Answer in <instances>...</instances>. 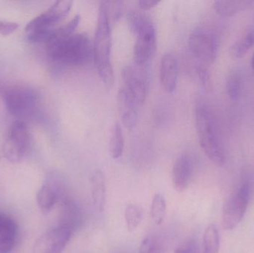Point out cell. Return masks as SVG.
<instances>
[{"mask_svg": "<svg viewBox=\"0 0 254 253\" xmlns=\"http://www.w3.org/2000/svg\"><path fill=\"white\" fill-rule=\"evenodd\" d=\"M159 2V1H155V0H143V1H139L137 4L142 10H149L158 5Z\"/></svg>", "mask_w": 254, "mask_h": 253, "instance_id": "28", "label": "cell"}, {"mask_svg": "<svg viewBox=\"0 0 254 253\" xmlns=\"http://www.w3.org/2000/svg\"><path fill=\"white\" fill-rule=\"evenodd\" d=\"M250 187L247 183L234 191L224 203L222 227L225 230H233L241 222L249 206Z\"/></svg>", "mask_w": 254, "mask_h": 253, "instance_id": "8", "label": "cell"}, {"mask_svg": "<svg viewBox=\"0 0 254 253\" xmlns=\"http://www.w3.org/2000/svg\"><path fill=\"white\" fill-rule=\"evenodd\" d=\"M143 208L135 203H128L125 210V222L127 228L130 233L134 232L138 227L143 220Z\"/></svg>", "mask_w": 254, "mask_h": 253, "instance_id": "22", "label": "cell"}, {"mask_svg": "<svg viewBox=\"0 0 254 253\" xmlns=\"http://www.w3.org/2000/svg\"><path fill=\"white\" fill-rule=\"evenodd\" d=\"M3 100L10 115L23 118L34 112L38 103L39 95L30 88L16 87L8 89L4 94Z\"/></svg>", "mask_w": 254, "mask_h": 253, "instance_id": "7", "label": "cell"}, {"mask_svg": "<svg viewBox=\"0 0 254 253\" xmlns=\"http://www.w3.org/2000/svg\"><path fill=\"white\" fill-rule=\"evenodd\" d=\"M159 71L161 86L167 93H173L177 86L179 74V64L176 56L171 53H165L161 58Z\"/></svg>", "mask_w": 254, "mask_h": 253, "instance_id": "14", "label": "cell"}, {"mask_svg": "<svg viewBox=\"0 0 254 253\" xmlns=\"http://www.w3.org/2000/svg\"><path fill=\"white\" fill-rule=\"evenodd\" d=\"M111 51L112 23L105 6L101 2L92 43V58L101 80L110 89L113 87L115 82Z\"/></svg>", "mask_w": 254, "mask_h": 253, "instance_id": "1", "label": "cell"}, {"mask_svg": "<svg viewBox=\"0 0 254 253\" xmlns=\"http://www.w3.org/2000/svg\"><path fill=\"white\" fill-rule=\"evenodd\" d=\"M19 27V24L17 22L0 19V35L6 37V36L13 34Z\"/></svg>", "mask_w": 254, "mask_h": 253, "instance_id": "26", "label": "cell"}, {"mask_svg": "<svg viewBox=\"0 0 254 253\" xmlns=\"http://www.w3.org/2000/svg\"><path fill=\"white\" fill-rule=\"evenodd\" d=\"M18 227L12 218L0 214V253H8L17 242Z\"/></svg>", "mask_w": 254, "mask_h": 253, "instance_id": "16", "label": "cell"}, {"mask_svg": "<svg viewBox=\"0 0 254 253\" xmlns=\"http://www.w3.org/2000/svg\"><path fill=\"white\" fill-rule=\"evenodd\" d=\"M117 101L122 123L127 129H134L137 124L139 107L141 105L122 87L118 94Z\"/></svg>", "mask_w": 254, "mask_h": 253, "instance_id": "13", "label": "cell"}, {"mask_svg": "<svg viewBox=\"0 0 254 253\" xmlns=\"http://www.w3.org/2000/svg\"><path fill=\"white\" fill-rule=\"evenodd\" d=\"M82 222L83 212L78 203L68 197L61 201L58 226L68 229L73 233L74 230L79 228Z\"/></svg>", "mask_w": 254, "mask_h": 253, "instance_id": "15", "label": "cell"}, {"mask_svg": "<svg viewBox=\"0 0 254 253\" xmlns=\"http://www.w3.org/2000/svg\"><path fill=\"white\" fill-rule=\"evenodd\" d=\"M220 248V236L215 224H210L206 228L203 236L201 253H219Z\"/></svg>", "mask_w": 254, "mask_h": 253, "instance_id": "20", "label": "cell"}, {"mask_svg": "<svg viewBox=\"0 0 254 253\" xmlns=\"http://www.w3.org/2000/svg\"><path fill=\"white\" fill-rule=\"evenodd\" d=\"M167 203L161 194H155L151 205V217L155 224H161L165 218Z\"/></svg>", "mask_w": 254, "mask_h": 253, "instance_id": "24", "label": "cell"}, {"mask_svg": "<svg viewBox=\"0 0 254 253\" xmlns=\"http://www.w3.org/2000/svg\"><path fill=\"white\" fill-rule=\"evenodd\" d=\"M254 45V29H250L244 37L236 42L231 49L230 53L234 59H241L247 54Z\"/></svg>", "mask_w": 254, "mask_h": 253, "instance_id": "21", "label": "cell"}, {"mask_svg": "<svg viewBox=\"0 0 254 253\" xmlns=\"http://www.w3.org/2000/svg\"><path fill=\"white\" fill-rule=\"evenodd\" d=\"M253 3L249 0H218L213 2V7L220 16L231 17L249 8Z\"/></svg>", "mask_w": 254, "mask_h": 253, "instance_id": "18", "label": "cell"}, {"mask_svg": "<svg viewBox=\"0 0 254 253\" xmlns=\"http://www.w3.org/2000/svg\"><path fill=\"white\" fill-rule=\"evenodd\" d=\"M72 1H57L39 16L30 21L25 27V33L29 41L46 43L56 29V25L65 19L71 10Z\"/></svg>", "mask_w": 254, "mask_h": 253, "instance_id": "5", "label": "cell"}, {"mask_svg": "<svg viewBox=\"0 0 254 253\" xmlns=\"http://www.w3.org/2000/svg\"><path fill=\"white\" fill-rule=\"evenodd\" d=\"M243 73L240 69L234 70L228 76L226 82V91L230 99L236 101L240 98L243 88Z\"/></svg>", "mask_w": 254, "mask_h": 253, "instance_id": "23", "label": "cell"}, {"mask_svg": "<svg viewBox=\"0 0 254 253\" xmlns=\"http://www.w3.org/2000/svg\"><path fill=\"white\" fill-rule=\"evenodd\" d=\"M193 172V161L188 154L176 159L172 171V182L176 191L182 193L189 187Z\"/></svg>", "mask_w": 254, "mask_h": 253, "instance_id": "12", "label": "cell"}, {"mask_svg": "<svg viewBox=\"0 0 254 253\" xmlns=\"http://www.w3.org/2000/svg\"><path fill=\"white\" fill-rule=\"evenodd\" d=\"M252 69H253V71H254V53L252 58Z\"/></svg>", "mask_w": 254, "mask_h": 253, "instance_id": "29", "label": "cell"}, {"mask_svg": "<svg viewBox=\"0 0 254 253\" xmlns=\"http://www.w3.org/2000/svg\"><path fill=\"white\" fill-rule=\"evenodd\" d=\"M139 253H163L162 244L155 236H148L140 244Z\"/></svg>", "mask_w": 254, "mask_h": 253, "instance_id": "25", "label": "cell"}, {"mask_svg": "<svg viewBox=\"0 0 254 253\" xmlns=\"http://www.w3.org/2000/svg\"><path fill=\"white\" fill-rule=\"evenodd\" d=\"M91 192L94 206L96 210L103 212L105 208L107 188L104 173L101 170H95L90 177Z\"/></svg>", "mask_w": 254, "mask_h": 253, "instance_id": "17", "label": "cell"}, {"mask_svg": "<svg viewBox=\"0 0 254 253\" xmlns=\"http://www.w3.org/2000/svg\"><path fill=\"white\" fill-rule=\"evenodd\" d=\"M31 135L28 126L22 120L12 123L3 145V154L10 163H19L28 152Z\"/></svg>", "mask_w": 254, "mask_h": 253, "instance_id": "6", "label": "cell"}, {"mask_svg": "<svg viewBox=\"0 0 254 253\" xmlns=\"http://www.w3.org/2000/svg\"><path fill=\"white\" fill-rule=\"evenodd\" d=\"M175 253H201V251L196 242L189 241L180 245Z\"/></svg>", "mask_w": 254, "mask_h": 253, "instance_id": "27", "label": "cell"}, {"mask_svg": "<svg viewBox=\"0 0 254 253\" xmlns=\"http://www.w3.org/2000/svg\"><path fill=\"white\" fill-rule=\"evenodd\" d=\"M46 47L49 58L61 65L79 66L87 63L92 57V42L86 34L82 33L49 40Z\"/></svg>", "mask_w": 254, "mask_h": 253, "instance_id": "2", "label": "cell"}, {"mask_svg": "<svg viewBox=\"0 0 254 253\" xmlns=\"http://www.w3.org/2000/svg\"><path fill=\"white\" fill-rule=\"evenodd\" d=\"M130 31L136 37L133 59L137 66L144 67L155 56L157 49L156 32L149 16L138 10H132L127 14Z\"/></svg>", "mask_w": 254, "mask_h": 253, "instance_id": "3", "label": "cell"}, {"mask_svg": "<svg viewBox=\"0 0 254 253\" xmlns=\"http://www.w3.org/2000/svg\"><path fill=\"white\" fill-rule=\"evenodd\" d=\"M143 67L127 66L122 72V88L131 95L140 105L144 103L149 92V80Z\"/></svg>", "mask_w": 254, "mask_h": 253, "instance_id": "10", "label": "cell"}, {"mask_svg": "<svg viewBox=\"0 0 254 253\" xmlns=\"http://www.w3.org/2000/svg\"><path fill=\"white\" fill-rule=\"evenodd\" d=\"M195 127L201 150L215 164L223 166L225 157L219 139L216 120L210 107L199 103L195 108Z\"/></svg>", "mask_w": 254, "mask_h": 253, "instance_id": "4", "label": "cell"}, {"mask_svg": "<svg viewBox=\"0 0 254 253\" xmlns=\"http://www.w3.org/2000/svg\"><path fill=\"white\" fill-rule=\"evenodd\" d=\"M188 46L194 57L203 63L211 64L217 56L219 39L210 30L197 28L190 35Z\"/></svg>", "mask_w": 254, "mask_h": 253, "instance_id": "9", "label": "cell"}, {"mask_svg": "<svg viewBox=\"0 0 254 253\" xmlns=\"http://www.w3.org/2000/svg\"><path fill=\"white\" fill-rule=\"evenodd\" d=\"M125 150V138L123 131L119 123L113 125L110 132L109 152L112 158L119 159L122 157Z\"/></svg>", "mask_w": 254, "mask_h": 253, "instance_id": "19", "label": "cell"}, {"mask_svg": "<svg viewBox=\"0 0 254 253\" xmlns=\"http://www.w3.org/2000/svg\"><path fill=\"white\" fill-rule=\"evenodd\" d=\"M71 235L72 232L65 227L52 229L36 241L33 253H63Z\"/></svg>", "mask_w": 254, "mask_h": 253, "instance_id": "11", "label": "cell"}]
</instances>
